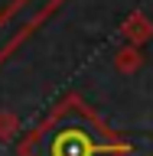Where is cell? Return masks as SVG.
Returning <instances> with one entry per match:
<instances>
[{
    "label": "cell",
    "mask_w": 153,
    "mask_h": 156,
    "mask_svg": "<svg viewBox=\"0 0 153 156\" xmlns=\"http://www.w3.org/2000/svg\"><path fill=\"white\" fill-rule=\"evenodd\" d=\"M130 146L117 143L111 136L91 124H59L49 136V146H46V156H121L127 153Z\"/></svg>",
    "instance_id": "1"
}]
</instances>
